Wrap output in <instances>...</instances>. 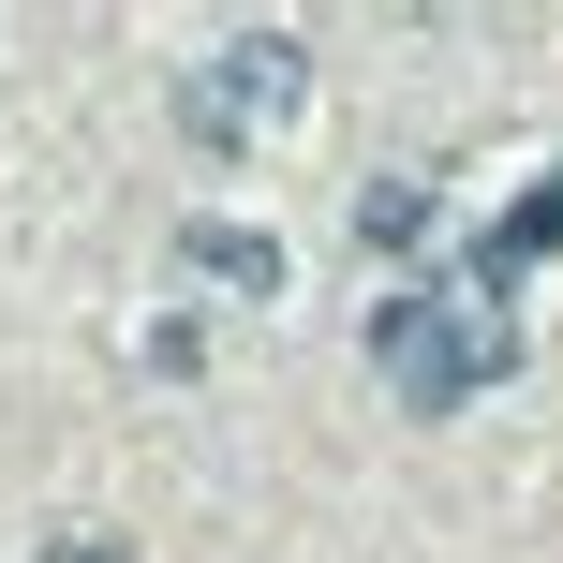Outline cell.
I'll list each match as a JSON object with an SVG mask.
<instances>
[{
  "label": "cell",
  "mask_w": 563,
  "mask_h": 563,
  "mask_svg": "<svg viewBox=\"0 0 563 563\" xmlns=\"http://www.w3.org/2000/svg\"><path fill=\"white\" fill-rule=\"evenodd\" d=\"M371 371L400 386V416H460L475 386L519 371V327H505L489 297H460V282H416V297L371 311Z\"/></svg>",
  "instance_id": "6da1fadb"
},
{
  "label": "cell",
  "mask_w": 563,
  "mask_h": 563,
  "mask_svg": "<svg viewBox=\"0 0 563 563\" xmlns=\"http://www.w3.org/2000/svg\"><path fill=\"white\" fill-rule=\"evenodd\" d=\"M297 104H311V45H297V30H238V45H208L194 75H178V134L223 148V164L253 134H282Z\"/></svg>",
  "instance_id": "7a4b0ae2"
},
{
  "label": "cell",
  "mask_w": 563,
  "mask_h": 563,
  "mask_svg": "<svg viewBox=\"0 0 563 563\" xmlns=\"http://www.w3.org/2000/svg\"><path fill=\"white\" fill-rule=\"evenodd\" d=\"M178 267L223 282V297H282V238H267V223H223V208H208V223H178Z\"/></svg>",
  "instance_id": "3957f363"
},
{
  "label": "cell",
  "mask_w": 563,
  "mask_h": 563,
  "mask_svg": "<svg viewBox=\"0 0 563 563\" xmlns=\"http://www.w3.org/2000/svg\"><path fill=\"white\" fill-rule=\"evenodd\" d=\"M356 238H371V253H416V238H430V178H371V194H356Z\"/></svg>",
  "instance_id": "277c9868"
},
{
  "label": "cell",
  "mask_w": 563,
  "mask_h": 563,
  "mask_svg": "<svg viewBox=\"0 0 563 563\" xmlns=\"http://www.w3.org/2000/svg\"><path fill=\"white\" fill-rule=\"evenodd\" d=\"M45 563H134V549H119V534H59Z\"/></svg>",
  "instance_id": "5b68a950"
}]
</instances>
